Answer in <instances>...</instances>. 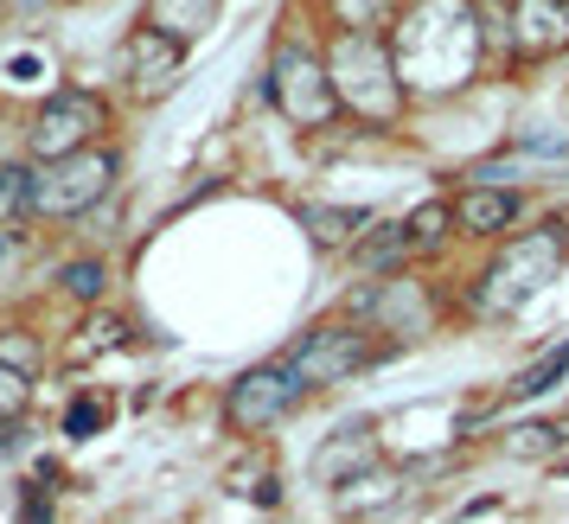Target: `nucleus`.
Wrapping results in <instances>:
<instances>
[{"instance_id": "dca6fc26", "label": "nucleus", "mask_w": 569, "mask_h": 524, "mask_svg": "<svg viewBox=\"0 0 569 524\" xmlns=\"http://www.w3.org/2000/svg\"><path fill=\"white\" fill-rule=\"evenodd\" d=\"M441 224H455V205H448V199H429L422 211H410V236H416V250H436L441 236H448Z\"/></svg>"}, {"instance_id": "9b49d317", "label": "nucleus", "mask_w": 569, "mask_h": 524, "mask_svg": "<svg viewBox=\"0 0 569 524\" xmlns=\"http://www.w3.org/2000/svg\"><path fill=\"white\" fill-rule=\"evenodd\" d=\"M365 461H371V429H339L333 442L320 447V461H313V480H320V486H339V480H346V467H365Z\"/></svg>"}, {"instance_id": "a211bd4d", "label": "nucleus", "mask_w": 569, "mask_h": 524, "mask_svg": "<svg viewBox=\"0 0 569 524\" xmlns=\"http://www.w3.org/2000/svg\"><path fill=\"white\" fill-rule=\"evenodd\" d=\"M27 396H32V391H27V377L0 365V429H7V422H13L20 410H27Z\"/></svg>"}, {"instance_id": "7ed1b4c3", "label": "nucleus", "mask_w": 569, "mask_h": 524, "mask_svg": "<svg viewBox=\"0 0 569 524\" xmlns=\"http://www.w3.org/2000/svg\"><path fill=\"white\" fill-rule=\"evenodd\" d=\"M116 167L122 160L109 154V148H83L71 160L32 167V211H46V218H83L116 185Z\"/></svg>"}, {"instance_id": "39448f33", "label": "nucleus", "mask_w": 569, "mask_h": 524, "mask_svg": "<svg viewBox=\"0 0 569 524\" xmlns=\"http://www.w3.org/2000/svg\"><path fill=\"white\" fill-rule=\"evenodd\" d=\"M371 359H378V340L365 326H313V333H301V345H288L282 365L295 371L301 391H327L339 377L365 371Z\"/></svg>"}, {"instance_id": "f8f14e48", "label": "nucleus", "mask_w": 569, "mask_h": 524, "mask_svg": "<svg viewBox=\"0 0 569 524\" xmlns=\"http://www.w3.org/2000/svg\"><path fill=\"white\" fill-rule=\"evenodd\" d=\"M301 224L313 231L320 250H339V243H359L371 218L365 211H339V205H301Z\"/></svg>"}, {"instance_id": "6ab92c4d", "label": "nucleus", "mask_w": 569, "mask_h": 524, "mask_svg": "<svg viewBox=\"0 0 569 524\" xmlns=\"http://www.w3.org/2000/svg\"><path fill=\"white\" fill-rule=\"evenodd\" d=\"M64 289L83 294V301H97V294H103V262H71V269H64Z\"/></svg>"}, {"instance_id": "4468645a", "label": "nucleus", "mask_w": 569, "mask_h": 524, "mask_svg": "<svg viewBox=\"0 0 569 524\" xmlns=\"http://www.w3.org/2000/svg\"><path fill=\"white\" fill-rule=\"evenodd\" d=\"M410 250H416L410 218H403V224H378V236H359V262H365V269H378V275L403 269V256H410Z\"/></svg>"}, {"instance_id": "20e7f679", "label": "nucleus", "mask_w": 569, "mask_h": 524, "mask_svg": "<svg viewBox=\"0 0 569 524\" xmlns=\"http://www.w3.org/2000/svg\"><path fill=\"white\" fill-rule=\"evenodd\" d=\"M103 129H109V103L97 90H52L46 103L32 109V154H39V167L46 160H71Z\"/></svg>"}, {"instance_id": "2eb2a0df", "label": "nucleus", "mask_w": 569, "mask_h": 524, "mask_svg": "<svg viewBox=\"0 0 569 524\" xmlns=\"http://www.w3.org/2000/svg\"><path fill=\"white\" fill-rule=\"evenodd\" d=\"M563 371H569V340H563V345H550L543 359H531V365H525L512 384H506V396H538V391H550Z\"/></svg>"}, {"instance_id": "ddd939ff", "label": "nucleus", "mask_w": 569, "mask_h": 524, "mask_svg": "<svg viewBox=\"0 0 569 524\" xmlns=\"http://www.w3.org/2000/svg\"><path fill=\"white\" fill-rule=\"evenodd\" d=\"M403 7L410 0H333L339 32H371V39H385V27L403 20Z\"/></svg>"}, {"instance_id": "423d86ee", "label": "nucleus", "mask_w": 569, "mask_h": 524, "mask_svg": "<svg viewBox=\"0 0 569 524\" xmlns=\"http://www.w3.org/2000/svg\"><path fill=\"white\" fill-rule=\"evenodd\" d=\"M301 396H308V391L295 384V371L276 359V365L243 371V377L231 384V396H224V422H231L237 435H262V429H276Z\"/></svg>"}, {"instance_id": "9d476101", "label": "nucleus", "mask_w": 569, "mask_h": 524, "mask_svg": "<svg viewBox=\"0 0 569 524\" xmlns=\"http://www.w3.org/2000/svg\"><path fill=\"white\" fill-rule=\"evenodd\" d=\"M211 20H218V0H148L141 7V27L167 32L173 46H192Z\"/></svg>"}, {"instance_id": "f3484780", "label": "nucleus", "mask_w": 569, "mask_h": 524, "mask_svg": "<svg viewBox=\"0 0 569 524\" xmlns=\"http://www.w3.org/2000/svg\"><path fill=\"white\" fill-rule=\"evenodd\" d=\"M27 211H32V173L0 167V218H27Z\"/></svg>"}, {"instance_id": "1a4fd4ad", "label": "nucleus", "mask_w": 569, "mask_h": 524, "mask_svg": "<svg viewBox=\"0 0 569 524\" xmlns=\"http://www.w3.org/2000/svg\"><path fill=\"white\" fill-rule=\"evenodd\" d=\"M448 205H455V224L467 236H506L518 224V192H499V185H467Z\"/></svg>"}, {"instance_id": "f257e3e1", "label": "nucleus", "mask_w": 569, "mask_h": 524, "mask_svg": "<svg viewBox=\"0 0 569 524\" xmlns=\"http://www.w3.org/2000/svg\"><path fill=\"white\" fill-rule=\"evenodd\" d=\"M557 262H563V243H557V224L550 231H525L506 236V256L480 275V314H518L543 282H557Z\"/></svg>"}, {"instance_id": "0eeeda50", "label": "nucleus", "mask_w": 569, "mask_h": 524, "mask_svg": "<svg viewBox=\"0 0 569 524\" xmlns=\"http://www.w3.org/2000/svg\"><path fill=\"white\" fill-rule=\"evenodd\" d=\"M180 71H186V46H173L167 32L134 27L129 39H122V78H129V90H141V97H167V90L180 83Z\"/></svg>"}, {"instance_id": "aec40b11", "label": "nucleus", "mask_w": 569, "mask_h": 524, "mask_svg": "<svg viewBox=\"0 0 569 524\" xmlns=\"http://www.w3.org/2000/svg\"><path fill=\"white\" fill-rule=\"evenodd\" d=\"M7 250H13V243H7V236H0V256H7Z\"/></svg>"}, {"instance_id": "f03ea898", "label": "nucleus", "mask_w": 569, "mask_h": 524, "mask_svg": "<svg viewBox=\"0 0 569 524\" xmlns=\"http://www.w3.org/2000/svg\"><path fill=\"white\" fill-rule=\"evenodd\" d=\"M269 97L282 109L288 122L301 129H327L339 115V90H333V71L301 46V39H282L276 58H269Z\"/></svg>"}, {"instance_id": "6e6552de", "label": "nucleus", "mask_w": 569, "mask_h": 524, "mask_svg": "<svg viewBox=\"0 0 569 524\" xmlns=\"http://www.w3.org/2000/svg\"><path fill=\"white\" fill-rule=\"evenodd\" d=\"M518 58H550L569 46V0H518L512 7Z\"/></svg>"}]
</instances>
